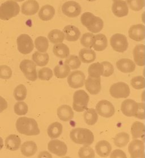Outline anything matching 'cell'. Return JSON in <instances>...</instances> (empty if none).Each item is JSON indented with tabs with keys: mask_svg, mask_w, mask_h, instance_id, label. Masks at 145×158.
<instances>
[{
	"mask_svg": "<svg viewBox=\"0 0 145 158\" xmlns=\"http://www.w3.org/2000/svg\"><path fill=\"white\" fill-rule=\"evenodd\" d=\"M15 127L17 131L22 135L31 136L39 135L37 123L34 118L27 117H20L17 119Z\"/></svg>",
	"mask_w": 145,
	"mask_h": 158,
	"instance_id": "6da1fadb",
	"label": "cell"
},
{
	"mask_svg": "<svg viewBox=\"0 0 145 158\" xmlns=\"http://www.w3.org/2000/svg\"><path fill=\"white\" fill-rule=\"evenodd\" d=\"M112 10L114 15L119 18L125 17L129 13L128 5L123 1H114L112 5Z\"/></svg>",
	"mask_w": 145,
	"mask_h": 158,
	"instance_id": "ac0fdd59",
	"label": "cell"
},
{
	"mask_svg": "<svg viewBox=\"0 0 145 158\" xmlns=\"http://www.w3.org/2000/svg\"><path fill=\"white\" fill-rule=\"evenodd\" d=\"M111 96L115 98H126L128 97L130 90L128 84L125 82H119L113 84L109 89Z\"/></svg>",
	"mask_w": 145,
	"mask_h": 158,
	"instance_id": "9c48e42d",
	"label": "cell"
},
{
	"mask_svg": "<svg viewBox=\"0 0 145 158\" xmlns=\"http://www.w3.org/2000/svg\"><path fill=\"white\" fill-rule=\"evenodd\" d=\"M84 120L87 125H94L98 120V116L96 111L94 109H88L84 113Z\"/></svg>",
	"mask_w": 145,
	"mask_h": 158,
	"instance_id": "e575fe53",
	"label": "cell"
},
{
	"mask_svg": "<svg viewBox=\"0 0 145 158\" xmlns=\"http://www.w3.org/2000/svg\"><path fill=\"white\" fill-rule=\"evenodd\" d=\"M89 100V96L85 90L76 91L73 95V109L76 112H83L87 108Z\"/></svg>",
	"mask_w": 145,
	"mask_h": 158,
	"instance_id": "5b68a950",
	"label": "cell"
},
{
	"mask_svg": "<svg viewBox=\"0 0 145 158\" xmlns=\"http://www.w3.org/2000/svg\"><path fill=\"white\" fill-rule=\"evenodd\" d=\"M116 67L121 73H131L135 71V63L131 59L122 58L116 62Z\"/></svg>",
	"mask_w": 145,
	"mask_h": 158,
	"instance_id": "d6986e66",
	"label": "cell"
},
{
	"mask_svg": "<svg viewBox=\"0 0 145 158\" xmlns=\"http://www.w3.org/2000/svg\"><path fill=\"white\" fill-rule=\"evenodd\" d=\"M95 150L98 155L101 157L106 158L110 154L112 150V146L109 142L102 140L96 143Z\"/></svg>",
	"mask_w": 145,
	"mask_h": 158,
	"instance_id": "603a6c76",
	"label": "cell"
},
{
	"mask_svg": "<svg viewBox=\"0 0 145 158\" xmlns=\"http://www.w3.org/2000/svg\"><path fill=\"white\" fill-rule=\"evenodd\" d=\"M94 35L91 33H84L81 39V44L82 45L87 48H92V44L94 41Z\"/></svg>",
	"mask_w": 145,
	"mask_h": 158,
	"instance_id": "f6af8a7d",
	"label": "cell"
},
{
	"mask_svg": "<svg viewBox=\"0 0 145 158\" xmlns=\"http://www.w3.org/2000/svg\"><path fill=\"white\" fill-rule=\"evenodd\" d=\"M81 21L83 25L92 33H98L102 30L104 27L103 20L90 12L83 14Z\"/></svg>",
	"mask_w": 145,
	"mask_h": 158,
	"instance_id": "3957f363",
	"label": "cell"
},
{
	"mask_svg": "<svg viewBox=\"0 0 145 158\" xmlns=\"http://www.w3.org/2000/svg\"><path fill=\"white\" fill-rule=\"evenodd\" d=\"M35 46L38 52L40 53H46L49 47L48 40L46 37H38L35 41Z\"/></svg>",
	"mask_w": 145,
	"mask_h": 158,
	"instance_id": "f35d334b",
	"label": "cell"
},
{
	"mask_svg": "<svg viewBox=\"0 0 145 158\" xmlns=\"http://www.w3.org/2000/svg\"><path fill=\"white\" fill-rule=\"evenodd\" d=\"M96 53L91 49H82L79 51V58L81 61L84 63H90L95 61L96 59Z\"/></svg>",
	"mask_w": 145,
	"mask_h": 158,
	"instance_id": "f1b7e54d",
	"label": "cell"
},
{
	"mask_svg": "<svg viewBox=\"0 0 145 158\" xmlns=\"http://www.w3.org/2000/svg\"><path fill=\"white\" fill-rule=\"evenodd\" d=\"M20 12V5L17 2L8 0L0 6V19L8 20L17 16Z\"/></svg>",
	"mask_w": 145,
	"mask_h": 158,
	"instance_id": "277c9868",
	"label": "cell"
},
{
	"mask_svg": "<svg viewBox=\"0 0 145 158\" xmlns=\"http://www.w3.org/2000/svg\"><path fill=\"white\" fill-rule=\"evenodd\" d=\"M39 10V5L36 0H27L22 4L21 11L25 15H33Z\"/></svg>",
	"mask_w": 145,
	"mask_h": 158,
	"instance_id": "ffe728a7",
	"label": "cell"
},
{
	"mask_svg": "<svg viewBox=\"0 0 145 158\" xmlns=\"http://www.w3.org/2000/svg\"><path fill=\"white\" fill-rule=\"evenodd\" d=\"M130 137L128 133L121 132L117 134L114 138V143L118 148H124L129 142Z\"/></svg>",
	"mask_w": 145,
	"mask_h": 158,
	"instance_id": "74e56055",
	"label": "cell"
},
{
	"mask_svg": "<svg viewBox=\"0 0 145 158\" xmlns=\"http://www.w3.org/2000/svg\"><path fill=\"white\" fill-rule=\"evenodd\" d=\"M62 11L69 18L78 17L81 13V6L79 3L73 1H67L62 6Z\"/></svg>",
	"mask_w": 145,
	"mask_h": 158,
	"instance_id": "4fadbf2b",
	"label": "cell"
},
{
	"mask_svg": "<svg viewBox=\"0 0 145 158\" xmlns=\"http://www.w3.org/2000/svg\"><path fill=\"white\" fill-rule=\"evenodd\" d=\"M17 48L21 54H29L33 50V40L27 34H22L18 37L17 40Z\"/></svg>",
	"mask_w": 145,
	"mask_h": 158,
	"instance_id": "ba28073f",
	"label": "cell"
},
{
	"mask_svg": "<svg viewBox=\"0 0 145 158\" xmlns=\"http://www.w3.org/2000/svg\"><path fill=\"white\" fill-rule=\"evenodd\" d=\"M48 38L51 43L53 44H59L62 43L65 39L64 32L61 30H52L48 33Z\"/></svg>",
	"mask_w": 145,
	"mask_h": 158,
	"instance_id": "8d00e7d4",
	"label": "cell"
},
{
	"mask_svg": "<svg viewBox=\"0 0 145 158\" xmlns=\"http://www.w3.org/2000/svg\"><path fill=\"white\" fill-rule=\"evenodd\" d=\"M73 142L79 145H90L94 141V135L90 129L83 128L73 129L70 133Z\"/></svg>",
	"mask_w": 145,
	"mask_h": 158,
	"instance_id": "7a4b0ae2",
	"label": "cell"
},
{
	"mask_svg": "<svg viewBox=\"0 0 145 158\" xmlns=\"http://www.w3.org/2000/svg\"><path fill=\"white\" fill-rule=\"evenodd\" d=\"M103 71V69L102 63L99 62L92 63L88 69L89 76L93 78L100 77V76L102 75Z\"/></svg>",
	"mask_w": 145,
	"mask_h": 158,
	"instance_id": "d590c367",
	"label": "cell"
},
{
	"mask_svg": "<svg viewBox=\"0 0 145 158\" xmlns=\"http://www.w3.org/2000/svg\"><path fill=\"white\" fill-rule=\"evenodd\" d=\"M14 110L17 115H24L28 112L29 107L24 102H18L15 104Z\"/></svg>",
	"mask_w": 145,
	"mask_h": 158,
	"instance_id": "7bdbcfd3",
	"label": "cell"
},
{
	"mask_svg": "<svg viewBox=\"0 0 145 158\" xmlns=\"http://www.w3.org/2000/svg\"><path fill=\"white\" fill-rule=\"evenodd\" d=\"M12 76V70L7 65L0 66V79H9Z\"/></svg>",
	"mask_w": 145,
	"mask_h": 158,
	"instance_id": "681fc988",
	"label": "cell"
},
{
	"mask_svg": "<svg viewBox=\"0 0 145 158\" xmlns=\"http://www.w3.org/2000/svg\"><path fill=\"white\" fill-rule=\"evenodd\" d=\"M63 130V125L59 122H55L48 127L47 129V133L50 138L55 139L61 135Z\"/></svg>",
	"mask_w": 145,
	"mask_h": 158,
	"instance_id": "f546056e",
	"label": "cell"
},
{
	"mask_svg": "<svg viewBox=\"0 0 145 158\" xmlns=\"http://www.w3.org/2000/svg\"><path fill=\"white\" fill-rule=\"evenodd\" d=\"M3 146V141L2 138L0 137V150L2 148Z\"/></svg>",
	"mask_w": 145,
	"mask_h": 158,
	"instance_id": "11a10c76",
	"label": "cell"
},
{
	"mask_svg": "<svg viewBox=\"0 0 145 158\" xmlns=\"http://www.w3.org/2000/svg\"><path fill=\"white\" fill-rule=\"evenodd\" d=\"M113 1H125V2H126L127 1V0H113Z\"/></svg>",
	"mask_w": 145,
	"mask_h": 158,
	"instance_id": "6f0895ef",
	"label": "cell"
},
{
	"mask_svg": "<svg viewBox=\"0 0 145 158\" xmlns=\"http://www.w3.org/2000/svg\"><path fill=\"white\" fill-rule=\"evenodd\" d=\"M135 118L141 119V120H143L145 118L144 105H143V103H138V110H137Z\"/></svg>",
	"mask_w": 145,
	"mask_h": 158,
	"instance_id": "f907efd6",
	"label": "cell"
},
{
	"mask_svg": "<svg viewBox=\"0 0 145 158\" xmlns=\"http://www.w3.org/2000/svg\"><path fill=\"white\" fill-rule=\"evenodd\" d=\"M38 158H52V156L48 152H41L38 155Z\"/></svg>",
	"mask_w": 145,
	"mask_h": 158,
	"instance_id": "db71d44e",
	"label": "cell"
},
{
	"mask_svg": "<svg viewBox=\"0 0 145 158\" xmlns=\"http://www.w3.org/2000/svg\"><path fill=\"white\" fill-rule=\"evenodd\" d=\"M54 54L61 58H66L69 56L70 50L66 44L63 43L57 44L53 48Z\"/></svg>",
	"mask_w": 145,
	"mask_h": 158,
	"instance_id": "1f68e13d",
	"label": "cell"
},
{
	"mask_svg": "<svg viewBox=\"0 0 145 158\" xmlns=\"http://www.w3.org/2000/svg\"><path fill=\"white\" fill-rule=\"evenodd\" d=\"M129 36L135 41H142L145 39V26L142 24L130 27L128 32Z\"/></svg>",
	"mask_w": 145,
	"mask_h": 158,
	"instance_id": "2e32d148",
	"label": "cell"
},
{
	"mask_svg": "<svg viewBox=\"0 0 145 158\" xmlns=\"http://www.w3.org/2000/svg\"><path fill=\"white\" fill-rule=\"evenodd\" d=\"M7 107V102L2 97L0 96V113L3 112Z\"/></svg>",
	"mask_w": 145,
	"mask_h": 158,
	"instance_id": "f5cc1de1",
	"label": "cell"
},
{
	"mask_svg": "<svg viewBox=\"0 0 145 158\" xmlns=\"http://www.w3.org/2000/svg\"><path fill=\"white\" fill-rule=\"evenodd\" d=\"M5 146L10 151L18 150L21 145V139L17 135H10L5 139Z\"/></svg>",
	"mask_w": 145,
	"mask_h": 158,
	"instance_id": "d4e9b609",
	"label": "cell"
},
{
	"mask_svg": "<svg viewBox=\"0 0 145 158\" xmlns=\"http://www.w3.org/2000/svg\"><path fill=\"white\" fill-rule=\"evenodd\" d=\"M65 64L69 66L70 69H78L81 65V61L78 56L72 55L66 59Z\"/></svg>",
	"mask_w": 145,
	"mask_h": 158,
	"instance_id": "b9f144b4",
	"label": "cell"
},
{
	"mask_svg": "<svg viewBox=\"0 0 145 158\" xmlns=\"http://www.w3.org/2000/svg\"><path fill=\"white\" fill-rule=\"evenodd\" d=\"M26 87L23 84L17 86L14 91V97L18 101H22L27 97Z\"/></svg>",
	"mask_w": 145,
	"mask_h": 158,
	"instance_id": "ab89813d",
	"label": "cell"
},
{
	"mask_svg": "<svg viewBox=\"0 0 145 158\" xmlns=\"http://www.w3.org/2000/svg\"><path fill=\"white\" fill-rule=\"evenodd\" d=\"M70 73L69 67L66 64L59 63L54 69L55 75L58 79H64L68 77Z\"/></svg>",
	"mask_w": 145,
	"mask_h": 158,
	"instance_id": "836d02e7",
	"label": "cell"
},
{
	"mask_svg": "<svg viewBox=\"0 0 145 158\" xmlns=\"http://www.w3.org/2000/svg\"><path fill=\"white\" fill-rule=\"evenodd\" d=\"M108 45L107 39L104 35L99 33L94 35L92 48L98 52H102L106 49Z\"/></svg>",
	"mask_w": 145,
	"mask_h": 158,
	"instance_id": "cb8c5ba5",
	"label": "cell"
},
{
	"mask_svg": "<svg viewBox=\"0 0 145 158\" xmlns=\"http://www.w3.org/2000/svg\"><path fill=\"white\" fill-rule=\"evenodd\" d=\"M130 84L134 89L137 90L143 89L145 88V79L142 76H135L131 80Z\"/></svg>",
	"mask_w": 145,
	"mask_h": 158,
	"instance_id": "bcb514c9",
	"label": "cell"
},
{
	"mask_svg": "<svg viewBox=\"0 0 145 158\" xmlns=\"http://www.w3.org/2000/svg\"><path fill=\"white\" fill-rule=\"evenodd\" d=\"M40 19L43 21H49L53 18L55 14V10L52 6L46 5L43 6L39 11Z\"/></svg>",
	"mask_w": 145,
	"mask_h": 158,
	"instance_id": "83f0119b",
	"label": "cell"
},
{
	"mask_svg": "<svg viewBox=\"0 0 145 158\" xmlns=\"http://www.w3.org/2000/svg\"><path fill=\"white\" fill-rule=\"evenodd\" d=\"M87 1L89 2H93V1H95L96 0H87Z\"/></svg>",
	"mask_w": 145,
	"mask_h": 158,
	"instance_id": "680465c9",
	"label": "cell"
},
{
	"mask_svg": "<svg viewBox=\"0 0 145 158\" xmlns=\"http://www.w3.org/2000/svg\"><path fill=\"white\" fill-rule=\"evenodd\" d=\"M103 66L102 76L104 77H109L113 75L114 73V67L112 64L107 61L101 63Z\"/></svg>",
	"mask_w": 145,
	"mask_h": 158,
	"instance_id": "c3c4849f",
	"label": "cell"
},
{
	"mask_svg": "<svg viewBox=\"0 0 145 158\" xmlns=\"http://www.w3.org/2000/svg\"><path fill=\"white\" fill-rule=\"evenodd\" d=\"M37 150V146L35 142L32 141L24 142L20 147V151L24 156L30 157L36 154Z\"/></svg>",
	"mask_w": 145,
	"mask_h": 158,
	"instance_id": "484cf974",
	"label": "cell"
},
{
	"mask_svg": "<svg viewBox=\"0 0 145 158\" xmlns=\"http://www.w3.org/2000/svg\"><path fill=\"white\" fill-rule=\"evenodd\" d=\"M57 116L63 122H68L74 118V112L70 106L64 105L57 109Z\"/></svg>",
	"mask_w": 145,
	"mask_h": 158,
	"instance_id": "7402d4cb",
	"label": "cell"
},
{
	"mask_svg": "<svg viewBox=\"0 0 145 158\" xmlns=\"http://www.w3.org/2000/svg\"><path fill=\"white\" fill-rule=\"evenodd\" d=\"M111 158H126V155L125 152H123L121 150L119 149H116L113 152H112V153L110 155Z\"/></svg>",
	"mask_w": 145,
	"mask_h": 158,
	"instance_id": "816d5d0a",
	"label": "cell"
},
{
	"mask_svg": "<svg viewBox=\"0 0 145 158\" xmlns=\"http://www.w3.org/2000/svg\"><path fill=\"white\" fill-rule=\"evenodd\" d=\"M78 156L81 158H95V152L89 145H85L78 151Z\"/></svg>",
	"mask_w": 145,
	"mask_h": 158,
	"instance_id": "60d3db41",
	"label": "cell"
},
{
	"mask_svg": "<svg viewBox=\"0 0 145 158\" xmlns=\"http://www.w3.org/2000/svg\"><path fill=\"white\" fill-rule=\"evenodd\" d=\"M64 34L65 39L70 42L76 41L81 36V32L77 27L68 25L64 27Z\"/></svg>",
	"mask_w": 145,
	"mask_h": 158,
	"instance_id": "44dd1931",
	"label": "cell"
},
{
	"mask_svg": "<svg viewBox=\"0 0 145 158\" xmlns=\"http://www.w3.org/2000/svg\"><path fill=\"white\" fill-rule=\"evenodd\" d=\"M127 2L130 8L135 11L142 10L144 6L143 0H127Z\"/></svg>",
	"mask_w": 145,
	"mask_h": 158,
	"instance_id": "7dc6e473",
	"label": "cell"
},
{
	"mask_svg": "<svg viewBox=\"0 0 145 158\" xmlns=\"http://www.w3.org/2000/svg\"><path fill=\"white\" fill-rule=\"evenodd\" d=\"M14 1H15V2H22L23 1H24V0H14Z\"/></svg>",
	"mask_w": 145,
	"mask_h": 158,
	"instance_id": "9f6ffc18",
	"label": "cell"
},
{
	"mask_svg": "<svg viewBox=\"0 0 145 158\" xmlns=\"http://www.w3.org/2000/svg\"><path fill=\"white\" fill-rule=\"evenodd\" d=\"M144 49L143 44H138L133 49V57L135 63L138 66H144Z\"/></svg>",
	"mask_w": 145,
	"mask_h": 158,
	"instance_id": "4316f807",
	"label": "cell"
},
{
	"mask_svg": "<svg viewBox=\"0 0 145 158\" xmlns=\"http://www.w3.org/2000/svg\"><path fill=\"white\" fill-rule=\"evenodd\" d=\"M32 59L36 65L40 67H43L46 66L49 62L50 56L48 53L36 52L33 54Z\"/></svg>",
	"mask_w": 145,
	"mask_h": 158,
	"instance_id": "d6a6232c",
	"label": "cell"
},
{
	"mask_svg": "<svg viewBox=\"0 0 145 158\" xmlns=\"http://www.w3.org/2000/svg\"><path fill=\"white\" fill-rule=\"evenodd\" d=\"M53 72L48 67H44L40 69L38 72L39 79L43 81H49L53 77Z\"/></svg>",
	"mask_w": 145,
	"mask_h": 158,
	"instance_id": "ee69618b",
	"label": "cell"
},
{
	"mask_svg": "<svg viewBox=\"0 0 145 158\" xmlns=\"http://www.w3.org/2000/svg\"><path fill=\"white\" fill-rule=\"evenodd\" d=\"M128 151L132 158H144V143L142 140L134 139L129 145Z\"/></svg>",
	"mask_w": 145,
	"mask_h": 158,
	"instance_id": "7c38bea8",
	"label": "cell"
},
{
	"mask_svg": "<svg viewBox=\"0 0 145 158\" xmlns=\"http://www.w3.org/2000/svg\"><path fill=\"white\" fill-rule=\"evenodd\" d=\"M85 80V75L81 71H74L70 73L67 79L69 85L73 89H78L82 87Z\"/></svg>",
	"mask_w": 145,
	"mask_h": 158,
	"instance_id": "8fae6325",
	"label": "cell"
},
{
	"mask_svg": "<svg viewBox=\"0 0 145 158\" xmlns=\"http://www.w3.org/2000/svg\"><path fill=\"white\" fill-rule=\"evenodd\" d=\"M48 149L50 152L59 156H64L68 152L66 143L59 139L52 140L48 144Z\"/></svg>",
	"mask_w": 145,
	"mask_h": 158,
	"instance_id": "5bb4252c",
	"label": "cell"
},
{
	"mask_svg": "<svg viewBox=\"0 0 145 158\" xmlns=\"http://www.w3.org/2000/svg\"><path fill=\"white\" fill-rule=\"evenodd\" d=\"M145 125L141 122H135L131 127V134L133 139L141 138L143 139Z\"/></svg>",
	"mask_w": 145,
	"mask_h": 158,
	"instance_id": "4dcf8cb0",
	"label": "cell"
},
{
	"mask_svg": "<svg viewBox=\"0 0 145 158\" xmlns=\"http://www.w3.org/2000/svg\"><path fill=\"white\" fill-rule=\"evenodd\" d=\"M20 68L27 80L35 81L37 79L36 64L31 60H23L20 63Z\"/></svg>",
	"mask_w": 145,
	"mask_h": 158,
	"instance_id": "8992f818",
	"label": "cell"
},
{
	"mask_svg": "<svg viewBox=\"0 0 145 158\" xmlns=\"http://www.w3.org/2000/svg\"><path fill=\"white\" fill-rule=\"evenodd\" d=\"M85 88L90 94H98L101 90V79L89 77L85 80Z\"/></svg>",
	"mask_w": 145,
	"mask_h": 158,
	"instance_id": "e0dca14e",
	"label": "cell"
},
{
	"mask_svg": "<svg viewBox=\"0 0 145 158\" xmlns=\"http://www.w3.org/2000/svg\"><path fill=\"white\" fill-rule=\"evenodd\" d=\"M96 110L99 115L105 118H111L115 113V107L107 100H102L96 106Z\"/></svg>",
	"mask_w": 145,
	"mask_h": 158,
	"instance_id": "30bf717a",
	"label": "cell"
},
{
	"mask_svg": "<svg viewBox=\"0 0 145 158\" xmlns=\"http://www.w3.org/2000/svg\"><path fill=\"white\" fill-rule=\"evenodd\" d=\"M138 107V103L131 99L124 100L121 105L122 114L128 117H135Z\"/></svg>",
	"mask_w": 145,
	"mask_h": 158,
	"instance_id": "9a60e30c",
	"label": "cell"
},
{
	"mask_svg": "<svg viewBox=\"0 0 145 158\" xmlns=\"http://www.w3.org/2000/svg\"><path fill=\"white\" fill-rule=\"evenodd\" d=\"M112 49L119 53H124L128 48V41L126 37L121 33H116L110 39Z\"/></svg>",
	"mask_w": 145,
	"mask_h": 158,
	"instance_id": "52a82bcc",
	"label": "cell"
}]
</instances>
